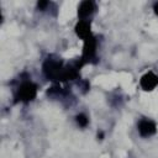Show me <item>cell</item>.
<instances>
[{"mask_svg": "<svg viewBox=\"0 0 158 158\" xmlns=\"http://www.w3.org/2000/svg\"><path fill=\"white\" fill-rule=\"evenodd\" d=\"M63 69H64V65L62 60L53 59V58H47L42 65L43 74L48 80H52V81H60Z\"/></svg>", "mask_w": 158, "mask_h": 158, "instance_id": "obj_1", "label": "cell"}, {"mask_svg": "<svg viewBox=\"0 0 158 158\" xmlns=\"http://www.w3.org/2000/svg\"><path fill=\"white\" fill-rule=\"evenodd\" d=\"M37 95V85L31 80L22 81L16 90L15 101L16 102H30Z\"/></svg>", "mask_w": 158, "mask_h": 158, "instance_id": "obj_2", "label": "cell"}, {"mask_svg": "<svg viewBox=\"0 0 158 158\" xmlns=\"http://www.w3.org/2000/svg\"><path fill=\"white\" fill-rule=\"evenodd\" d=\"M96 38L94 36H90L89 38L84 40V46H83V54H81V60L84 64L86 63H94L96 59Z\"/></svg>", "mask_w": 158, "mask_h": 158, "instance_id": "obj_3", "label": "cell"}, {"mask_svg": "<svg viewBox=\"0 0 158 158\" xmlns=\"http://www.w3.org/2000/svg\"><path fill=\"white\" fill-rule=\"evenodd\" d=\"M139 85L144 91H151L158 85V77L153 72H147L141 77Z\"/></svg>", "mask_w": 158, "mask_h": 158, "instance_id": "obj_4", "label": "cell"}, {"mask_svg": "<svg viewBox=\"0 0 158 158\" xmlns=\"http://www.w3.org/2000/svg\"><path fill=\"white\" fill-rule=\"evenodd\" d=\"M96 10V5L94 1L85 0L81 1L78 6V17L80 20H86L89 16H91Z\"/></svg>", "mask_w": 158, "mask_h": 158, "instance_id": "obj_5", "label": "cell"}, {"mask_svg": "<svg viewBox=\"0 0 158 158\" xmlns=\"http://www.w3.org/2000/svg\"><path fill=\"white\" fill-rule=\"evenodd\" d=\"M156 131H157V125L154 121L143 118L138 122V132L142 137H149V136L154 135Z\"/></svg>", "mask_w": 158, "mask_h": 158, "instance_id": "obj_6", "label": "cell"}, {"mask_svg": "<svg viewBox=\"0 0 158 158\" xmlns=\"http://www.w3.org/2000/svg\"><path fill=\"white\" fill-rule=\"evenodd\" d=\"M75 33L78 37H80L81 40H86L90 36H93L91 33V23L89 20H79L75 25Z\"/></svg>", "mask_w": 158, "mask_h": 158, "instance_id": "obj_7", "label": "cell"}, {"mask_svg": "<svg viewBox=\"0 0 158 158\" xmlns=\"http://www.w3.org/2000/svg\"><path fill=\"white\" fill-rule=\"evenodd\" d=\"M75 120H77V123H78L80 127H85V126L89 123V118H88V116L84 115V114H79V115H77Z\"/></svg>", "mask_w": 158, "mask_h": 158, "instance_id": "obj_8", "label": "cell"}, {"mask_svg": "<svg viewBox=\"0 0 158 158\" xmlns=\"http://www.w3.org/2000/svg\"><path fill=\"white\" fill-rule=\"evenodd\" d=\"M48 4H49L48 1H38V2H37V6H38L40 10H44V9L48 6Z\"/></svg>", "mask_w": 158, "mask_h": 158, "instance_id": "obj_9", "label": "cell"}, {"mask_svg": "<svg viewBox=\"0 0 158 158\" xmlns=\"http://www.w3.org/2000/svg\"><path fill=\"white\" fill-rule=\"evenodd\" d=\"M153 10H154L156 15L158 16V2H156V4H154V6H153Z\"/></svg>", "mask_w": 158, "mask_h": 158, "instance_id": "obj_10", "label": "cell"}, {"mask_svg": "<svg viewBox=\"0 0 158 158\" xmlns=\"http://www.w3.org/2000/svg\"><path fill=\"white\" fill-rule=\"evenodd\" d=\"M98 137H100V139H102V137H104V135H102V132H100V133H98Z\"/></svg>", "mask_w": 158, "mask_h": 158, "instance_id": "obj_11", "label": "cell"}]
</instances>
